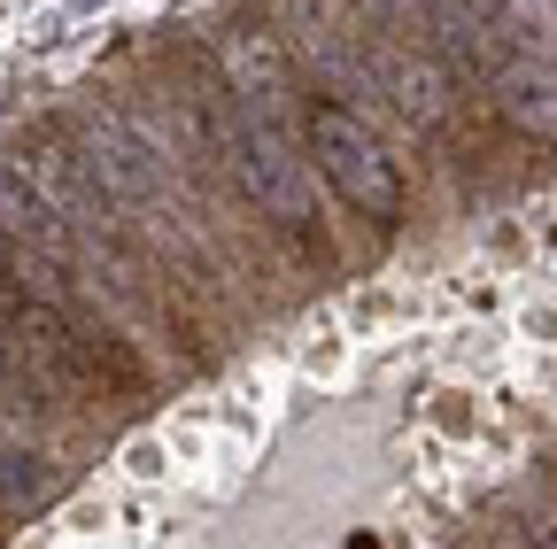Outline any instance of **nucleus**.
Wrapping results in <instances>:
<instances>
[{
	"label": "nucleus",
	"instance_id": "1",
	"mask_svg": "<svg viewBox=\"0 0 557 549\" xmlns=\"http://www.w3.org/2000/svg\"><path fill=\"white\" fill-rule=\"evenodd\" d=\"M218 155H225V171L240 178V194L256 201V210H271L278 225H287L310 255H318V210H310V178H302V163H295V148H287V132H278L271 116H256V109H240V116H218Z\"/></svg>",
	"mask_w": 557,
	"mask_h": 549
},
{
	"label": "nucleus",
	"instance_id": "2",
	"mask_svg": "<svg viewBox=\"0 0 557 549\" xmlns=\"http://www.w3.org/2000/svg\"><path fill=\"white\" fill-rule=\"evenodd\" d=\"M310 155H318V171L333 178V194L357 217H372V225H395L403 217V171H395V155L380 148V132L364 116L318 101L310 109Z\"/></svg>",
	"mask_w": 557,
	"mask_h": 549
},
{
	"label": "nucleus",
	"instance_id": "3",
	"mask_svg": "<svg viewBox=\"0 0 557 549\" xmlns=\"http://www.w3.org/2000/svg\"><path fill=\"white\" fill-rule=\"evenodd\" d=\"M70 140H78L101 201H116V210H156V201H163V155H156V140H139L116 109H86Z\"/></svg>",
	"mask_w": 557,
	"mask_h": 549
},
{
	"label": "nucleus",
	"instance_id": "4",
	"mask_svg": "<svg viewBox=\"0 0 557 549\" xmlns=\"http://www.w3.org/2000/svg\"><path fill=\"white\" fill-rule=\"evenodd\" d=\"M16 171L54 201L62 217H94V210H101V186H94L78 140H70L62 124H24V132H16Z\"/></svg>",
	"mask_w": 557,
	"mask_h": 549
},
{
	"label": "nucleus",
	"instance_id": "5",
	"mask_svg": "<svg viewBox=\"0 0 557 549\" xmlns=\"http://www.w3.org/2000/svg\"><path fill=\"white\" fill-rule=\"evenodd\" d=\"M218 62H225V93L256 116H271V101L287 93V39L263 24H233L218 39Z\"/></svg>",
	"mask_w": 557,
	"mask_h": 549
},
{
	"label": "nucleus",
	"instance_id": "6",
	"mask_svg": "<svg viewBox=\"0 0 557 549\" xmlns=\"http://www.w3.org/2000/svg\"><path fill=\"white\" fill-rule=\"evenodd\" d=\"M0 240L24 248V255H47V263L70 255V217L54 210V201H47L16 163H0Z\"/></svg>",
	"mask_w": 557,
	"mask_h": 549
},
{
	"label": "nucleus",
	"instance_id": "7",
	"mask_svg": "<svg viewBox=\"0 0 557 549\" xmlns=\"http://www.w3.org/2000/svg\"><path fill=\"white\" fill-rule=\"evenodd\" d=\"M372 78L410 124H442L449 116V71L426 62V54H372Z\"/></svg>",
	"mask_w": 557,
	"mask_h": 549
},
{
	"label": "nucleus",
	"instance_id": "8",
	"mask_svg": "<svg viewBox=\"0 0 557 549\" xmlns=\"http://www.w3.org/2000/svg\"><path fill=\"white\" fill-rule=\"evenodd\" d=\"M47 488H54V464L39 449H24V441L0 434V503H39Z\"/></svg>",
	"mask_w": 557,
	"mask_h": 549
},
{
	"label": "nucleus",
	"instance_id": "9",
	"mask_svg": "<svg viewBox=\"0 0 557 549\" xmlns=\"http://www.w3.org/2000/svg\"><path fill=\"white\" fill-rule=\"evenodd\" d=\"M496 86H504V109H511L527 132H557V78H534L527 62H519V71H504Z\"/></svg>",
	"mask_w": 557,
	"mask_h": 549
},
{
	"label": "nucleus",
	"instance_id": "10",
	"mask_svg": "<svg viewBox=\"0 0 557 549\" xmlns=\"http://www.w3.org/2000/svg\"><path fill=\"white\" fill-rule=\"evenodd\" d=\"M0 410H39V387H32V372H24L9 333H0Z\"/></svg>",
	"mask_w": 557,
	"mask_h": 549
},
{
	"label": "nucleus",
	"instance_id": "11",
	"mask_svg": "<svg viewBox=\"0 0 557 549\" xmlns=\"http://www.w3.org/2000/svg\"><path fill=\"white\" fill-rule=\"evenodd\" d=\"M511 541H519V549H557V519H519Z\"/></svg>",
	"mask_w": 557,
	"mask_h": 549
},
{
	"label": "nucleus",
	"instance_id": "12",
	"mask_svg": "<svg viewBox=\"0 0 557 549\" xmlns=\"http://www.w3.org/2000/svg\"><path fill=\"white\" fill-rule=\"evenodd\" d=\"M457 9H480V16H504L511 0H457Z\"/></svg>",
	"mask_w": 557,
	"mask_h": 549
},
{
	"label": "nucleus",
	"instance_id": "13",
	"mask_svg": "<svg viewBox=\"0 0 557 549\" xmlns=\"http://www.w3.org/2000/svg\"><path fill=\"white\" fill-rule=\"evenodd\" d=\"M78 9H94V0H78Z\"/></svg>",
	"mask_w": 557,
	"mask_h": 549
},
{
	"label": "nucleus",
	"instance_id": "14",
	"mask_svg": "<svg viewBox=\"0 0 557 549\" xmlns=\"http://www.w3.org/2000/svg\"><path fill=\"white\" fill-rule=\"evenodd\" d=\"M549 472H557V464H549Z\"/></svg>",
	"mask_w": 557,
	"mask_h": 549
}]
</instances>
